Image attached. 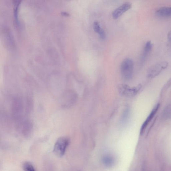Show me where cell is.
I'll list each match as a JSON object with an SVG mask.
<instances>
[{
    "label": "cell",
    "instance_id": "cell-11",
    "mask_svg": "<svg viewBox=\"0 0 171 171\" xmlns=\"http://www.w3.org/2000/svg\"><path fill=\"white\" fill-rule=\"evenodd\" d=\"M152 44L151 41H148L146 43L144 48V56H146L152 50Z\"/></svg>",
    "mask_w": 171,
    "mask_h": 171
},
{
    "label": "cell",
    "instance_id": "cell-8",
    "mask_svg": "<svg viewBox=\"0 0 171 171\" xmlns=\"http://www.w3.org/2000/svg\"><path fill=\"white\" fill-rule=\"evenodd\" d=\"M160 106V104H157L154 108L153 109V110L151 112L150 115H149L147 119L144 123L142 127L141 130H140V134L142 135L144 133L145 130L146 129L149 123L151 121L152 118L155 115L157 111L158 110Z\"/></svg>",
    "mask_w": 171,
    "mask_h": 171
},
{
    "label": "cell",
    "instance_id": "cell-3",
    "mask_svg": "<svg viewBox=\"0 0 171 171\" xmlns=\"http://www.w3.org/2000/svg\"><path fill=\"white\" fill-rule=\"evenodd\" d=\"M69 140L67 137H62L56 140L54 146L53 152L56 156H63L69 146Z\"/></svg>",
    "mask_w": 171,
    "mask_h": 171
},
{
    "label": "cell",
    "instance_id": "cell-12",
    "mask_svg": "<svg viewBox=\"0 0 171 171\" xmlns=\"http://www.w3.org/2000/svg\"><path fill=\"white\" fill-rule=\"evenodd\" d=\"M23 168L26 171H34L36 170L33 165L28 162H25L23 164Z\"/></svg>",
    "mask_w": 171,
    "mask_h": 171
},
{
    "label": "cell",
    "instance_id": "cell-10",
    "mask_svg": "<svg viewBox=\"0 0 171 171\" xmlns=\"http://www.w3.org/2000/svg\"><path fill=\"white\" fill-rule=\"evenodd\" d=\"M103 164L108 167H110L113 166L115 163V160L113 158L109 155L104 156L102 159Z\"/></svg>",
    "mask_w": 171,
    "mask_h": 171
},
{
    "label": "cell",
    "instance_id": "cell-13",
    "mask_svg": "<svg viewBox=\"0 0 171 171\" xmlns=\"http://www.w3.org/2000/svg\"><path fill=\"white\" fill-rule=\"evenodd\" d=\"M93 28L94 32L98 33L102 28H101L100 24L97 21H95L93 24Z\"/></svg>",
    "mask_w": 171,
    "mask_h": 171
},
{
    "label": "cell",
    "instance_id": "cell-1",
    "mask_svg": "<svg viewBox=\"0 0 171 171\" xmlns=\"http://www.w3.org/2000/svg\"><path fill=\"white\" fill-rule=\"evenodd\" d=\"M133 70L134 64L132 60L126 58L123 61L120 67L123 80L128 81L131 79L133 76Z\"/></svg>",
    "mask_w": 171,
    "mask_h": 171
},
{
    "label": "cell",
    "instance_id": "cell-5",
    "mask_svg": "<svg viewBox=\"0 0 171 171\" xmlns=\"http://www.w3.org/2000/svg\"><path fill=\"white\" fill-rule=\"evenodd\" d=\"M2 42L3 46L8 50L15 49L16 44L14 38L7 30L4 32L2 36Z\"/></svg>",
    "mask_w": 171,
    "mask_h": 171
},
{
    "label": "cell",
    "instance_id": "cell-4",
    "mask_svg": "<svg viewBox=\"0 0 171 171\" xmlns=\"http://www.w3.org/2000/svg\"><path fill=\"white\" fill-rule=\"evenodd\" d=\"M168 65L167 62H162L153 65L149 69L147 76L149 78H153L158 76L163 70L167 68Z\"/></svg>",
    "mask_w": 171,
    "mask_h": 171
},
{
    "label": "cell",
    "instance_id": "cell-9",
    "mask_svg": "<svg viewBox=\"0 0 171 171\" xmlns=\"http://www.w3.org/2000/svg\"><path fill=\"white\" fill-rule=\"evenodd\" d=\"M156 15L162 18H169L171 17V7L160 8L156 12Z\"/></svg>",
    "mask_w": 171,
    "mask_h": 171
},
{
    "label": "cell",
    "instance_id": "cell-14",
    "mask_svg": "<svg viewBox=\"0 0 171 171\" xmlns=\"http://www.w3.org/2000/svg\"><path fill=\"white\" fill-rule=\"evenodd\" d=\"M98 34H99L100 38L102 39V40H103V39H104L106 38V34H105L104 30L102 29H101Z\"/></svg>",
    "mask_w": 171,
    "mask_h": 171
},
{
    "label": "cell",
    "instance_id": "cell-2",
    "mask_svg": "<svg viewBox=\"0 0 171 171\" xmlns=\"http://www.w3.org/2000/svg\"><path fill=\"white\" fill-rule=\"evenodd\" d=\"M142 88V85L141 84L131 88L126 84H122L118 85V89L121 95L126 97L130 98L136 95Z\"/></svg>",
    "mask_w": 171,
    "mask_h": 171
},
{
    "label": "cell",
    "instance_id": "cell-6",
    "mask_svg": "<svg viewBox=\"0 0 171 171\" xmlns=\"http://www.w3.org/2000/svg\"><path fill=\"white\" fill-rule=\"evenodd\" d=\"M76 95L73 91L68 90L65 91L62 97V103L64 106L72 104L76 99Z\"/></svg>",
    "mask_w": 171,
    "mask_h": 171
},
{
    "label": "cell",
    "instance_id": "cell-15",
    "mask_svg": "<svg viewBox=\"0 0 171 171\" xmlns=\"http://www.w3.org/2000/svg\"><path fill=\"white\" fill-rule=\"evenodd\" d=\"M168 38L169 41L171 43V30L168 33Z\"/></svg>",
    "mask_w": 171,
    "mask_h": 171
},
{
    "label": "cell",
    "instance_id": "cell-7",
    "mask_svg": "<svg viewBox=\"0 0 171 171\" xmlns=\"http://www.w3.org/2000/svg\"><path fill=\"white\" fill-rule=\"evenodd\" d=\"M132 7V4L129 2H126L114 11L112 14L113 18L117 19Z\"/></svg>",
    "mask_w": 171,
    "mask_h": 171
}]
</instances>
